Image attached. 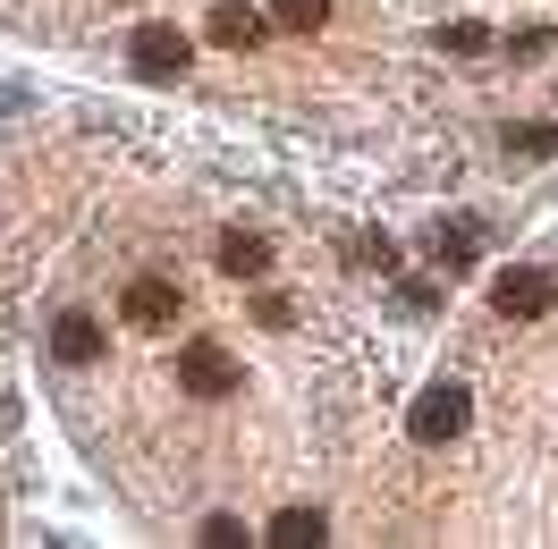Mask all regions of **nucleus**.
<instances>
[{
  "label": "nucleus",
  "instance_id": "obj_1",
  "mask_svg": "<svg viewBox=\"0 0 558 549\" xmlns=\"http://www.w3.org/2000/svg\"><path fill=\"white\" fill-rule=\"evenodd\" d=\"M465 423H474V398H465L457 380H432L415 406H407V431H415L423 448H449L457 431H465Z\"/></svg>",
  "mask_w": 558,
  "mask_h": 549
},
{
  "label": "nucleus",
  "instance_id": "obj_2",
  "mask_svg": "<svg viewBox=\"0 0 558 549\" xmlns=\"http://www.w3.org/2000/svg\"><path fill=\"white\" fill-rule=\"evenodd\" d=\"M238 355H229V346H211V339H186L178 346V389H186V398H238Z\"/></svg>",
  "mask_w": 558,
  "mask_h": 549
},
{
  "label": "nucleus",
  "instance_id": "obj_3",
  "mask_svg": "<svg viewBox=\"0 0 558 549\" xmlns=\"http://www.w3.org/2000/svg\"><path fill=\"white\" fill-rule=\"evenodd\" d=\"M490 305L508 313V321H542V313L558 305V279H550V271H533V263H517V271H499Z\"/></svg>",
  "mask_w": 558,
  "mask_h": 549
},
{
  "label": "nucleus",
  "instance_id": "obj_4",
  "mask_svg": "<svg viewBox=\"0 0 558 549\" xmlns=\"http://www.w3.org/2000/svg\"><path fill=\"white\" fill-rule=\"evenodd\" d=\"M128 60H136V76H153V85H161V76H178L186 60H195V42L178 35V26H161V17H153V26H136Z\"/></svg>",
  "mask_w": 558,
  "mask_h": 549
},
{
  "label": "nucleus",
  "instance_id": "obj_5",
  "mask_svg": "<svg viewBox=\"0 0 558 549\" xmlns=\"http://www.w3.org/2000/svg\"><path fill=\"white\" fill-rule=\"evenodd\" d=\"M119 313H128L136 330H170V321H178V288H170V279H136V288L119 296Z\"/></svg>",
  "mask_w": 558,
  "mask_h": 549
},
{
  "label": "nucleus",
  "instance_id": "obj_6",
  "mask_svg": "<svg viewBox=\"0 0 558 549\" xmlns=\"http://www.w3.org/2000/svg\"><path fill=\"white\" fill-rule=\"evenodd\" d=\"M51 355H60V364H94V355H102V321H94V313H60V321H51Z\"/></svg>",
  "mask_w": 558,
  "mask_h": 549
},
{
  "label": "nucleus",
  "instance_id": "obj_7",
  "mask_svg": "<svg viewBox=\"0 0 558 549\" xmlns=\"http://www.w3.org/2000/svg\"><path fill=\"white\" fill-rule=\"evenodd\" d=\"M263 541H271V549H322V541H330V515H322V508H288Z\"/></svg>",
  "mask_w": 558,
  "mask_h": 549
},
{
  "label": "nucleus",
  "instance_id": "obj_8",
  "mask_svg": "<svg viewBox=\"0 0 558 549\" xmlns=\"http://www.w3.org/2000/svg\"><path fill=\"white\" fill-rule=\"evenodd\" d=\"M211 42H220V51H254V42H263V17H254L245 0H220V9H211Z\"/></svg>",
  "mask_w": 558,
  "mask_h": 549
},
{
  "label": "nucleus",
  "instance_id": "obj_9",
  "mask_svg": "<svg viewBox=\"0 0 558 549\" xmlns=\"http://www.w3.org/2000/svg\"><path fill=\"white\" fill-rule=\"evenodd\" d=\"M220 271L229 279H263L271 271V245L254 237V229H229V237H220Z\"/></svg>",
  "mask_w": 558,
  "mask_h": 549
},
{
  "label": "nucleus",
  "instance_id": "obj_10",
  "mask_svg": "<svg viewBox=\"0 0 558 549\" xmlns=\"http://www.w3.org/2000/svg\"><path fill=\"white\" fill-rule=\"evenodd\" d=\"M432 254H440V271H474V229H440V237H432Z\"/></svg>",
  "mask_w": 558,
  "mask_h": 549
},
{
  "label": "nucleus",
  "instance_id": "obj_11",
  "mask_svg": "<svg viewBox=\"0 0 558 549\" xmlns=\"http://www.w3.org/2000/svg\"><path fill=\"white\" fill-rule=\"evenodd\" d=\"M271 17L288 26V35H314L322 17H330V0H271Z\"/></svg>",
  "mask_w": 558,
  "mask_h": 549
},
{
  "label": "nucleus",
  "instance_id": "obj_12",
  "mask_svg": "<svg viewBox=\"0 0 558 549\" xmlns=\"http://www.w3.org/2000/svg\"><path fill=\"white\" fill-rule=\"evenodd\" d=\"M440 51H465V60H474V51H490V26L457 17V26H440Z\"/></svg>",
  "mask_w": 558,
  "mask_h": 549
},
{
  "label": "nucleus",
  "instance_id": "obj_13",
  "mask_svg": "<svg viewBox=\"0 0 558 549\" xmlns=\"http://www.w3.org/2000/svg\"><path fill=\"white\" fill-rule=\"evenodd\" d=\"M508 144L533 152V161H558V127H508Z\"/></svg>",
  "mask_w": 558,
  "mask_h": 549
},
{
  "label": "nucleus",
  "instance_id": "obj_14",
  "mask_svg": "<svg viewBox=\"0 0 558 549\" xmlns=\"http://www.w3.org/2000/svg\"><path fill=\"white\" fill-rule=\"evenodd\" d=\"M195 541H211V549H238V541H245V524H238V515H204V533H195Z\"/></svg>",
  "mask_w": 558,
  "mask_h": 549
}]
</instances>
